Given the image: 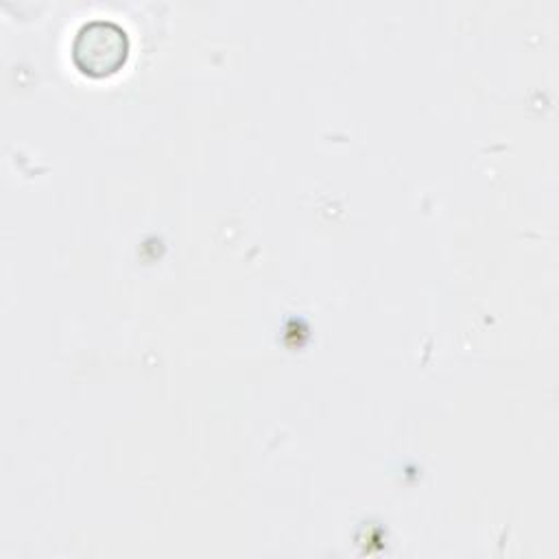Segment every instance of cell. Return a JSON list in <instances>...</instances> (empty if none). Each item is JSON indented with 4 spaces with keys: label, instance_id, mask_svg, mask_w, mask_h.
Instances as JSON below:
<instances>
[{
    "label": "cell",
    "instance_id": "cell-1",
    "mask_svg": "<svg viewBox=\"0 0 559 559\" xmlns=\"http://www.w3.org/2000/svg\"><path fill=\"white\" fill-rule=\"evenodd\" d=\"M70 57L74 66L92 79L111 76L129 57V35L116 20L92 17L76 28Z\"/></svg>",
    "mask_w": 559,
    "mask_h": 559
}]
</instances>
